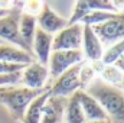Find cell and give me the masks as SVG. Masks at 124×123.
I'll return each mask as SVG.
<instances>
[{"instance_id": "cell-1", "label": "cell", "mask_w": 124, "mask_h": 123, "mask_svg": "<svg viewBox=\"0 0 124 123\" xmlns=\"http://www.w3.org/2000/svg\"><path fill=\"white\" fill-rule=\"evenodd\" d=\"M85 91L98 101L107 114L124 119V93L118 87H113L101 78H95Z\"/></svg>"}, {"instance_id": "cell-2", "label": "cell", "mask_w": 124, "mask_h": 123, "mask_svg": "<svg viewBox=\"0 0 124 123\" xmlns=\"http://www.w3.org/2000/svg\"><path fill=\"white\" fill-rule=\"evenodd\" d=\"M43 91H46V88L35 90L28 87H0V104L9 110L15 120H22L31 101Z\"/></svg>"}, {"instance_id": "cell-3", "label": "cell", "mask_w": 124, "mask_h": 123, "mask_svg": "<svg viewBox=\"0 0 124 123\" xmlns=\"http://www.w3.org/2000/svg\"><path fill=\"white\" fill-rule=\"evenodd\" d=\"M22 9L20 7H13L6 16L0 18V41L12 44L15 46H19L20 49L29 52L31 55H33L32 49L25 44V41L20 36L19 32V18H20Z\"/></svg>"}, {"instance_id": "cell-4", "label": "cell", "mask_w": 124, "mask_h": 123, "mask_svg": "<svg viewBox=\"0 0 124 123\" xmlns=\"http://www.w3.org/2000/svg\"><path fill=\"white\" fill-rule=\"evenodd\" d=\"M102 45H111L124 39V12L116 13L107 22L91 26Z\"/></svg>"}, {"instance_id": "cell-5", "label": "cell", "mask_w": 124, "mask_h": 123, "mask_svg": "<svg viewBox=\"0 0 124 123\" xmlns=\"http://www.w3.org/2000/svg\"><path fill=\"white\" fill-rule=\"evenodd\" d=\"M81 64H77L71 68H68L66 71H63L61 75H58L55 78V83L52 84V87L48 90L49 96H59V97H68L75 91L81 90V84H79V68Z\"/></svg>"}, {"instance_id": "cell-6", "label": "cell", "mask_w": 124, "mask_h": 123, "mask_svg": "<svg viewBox=\"0 0 124 123\" xmlns=\"http://www.w3.org/2000/svg\"><path fill=\"white\" fill-rule=\"evenodd\" d=\"M84 54L81 49H61V51H52L49 55V74L51 77L56 78L68 68L82 62Z\"/></svg>"}, {"instance_id": "cell-7", "label": "cell", "mask_w": 124, "mask_h": 123, "mask_svg": "<svg viewBox=\"0 0 124 123\" xmlns=\"http://www.w3.org/2000/svg\"><path fill=\"white\" fill-rule=\"evenodd\" d=\"M82 44V25L72 23L59 31L52 41V51L61 49H81Z\"/></svg>"}, {"instance_id": "cell-8", "label": "cell", "mask_w": 124, "mask_h": 123, "mask_svg": "<svg viewBox=\"0 0 124 123\" xmlns=\"http://www.w3.org/2000/svg\"><path fill=\"white\" fill-rule=\"evenodd\" d=\"M49 77V70L46 65H42L40 62L33 61L32 64L26 65L22 70L20 74V81L25 87L28 88H35V90H40L43 88L46 80Z\"/></svg>"}, {"instance_id": "cell-9", "label": "cell", "mask_w": 124, "mask_h": 123, "mask_svg": "<svg viewBox=\"0 0 124 123\" xmlns=\"http://www.w3.org/2000/svg\"><path fill=\"white\" fill-rule=\"evenodd\" d=\"M81 51L87 57L88 61H101L104 48L98 36L95 35L91 26L82 25V44H81Z\"/></svg>"}, {"instance_id": "cell-10", "label": "cell", "mask_w": 124, "mask_h": 123, "mask_svg": "<svg viewBox=\"0 0 124 123\" xmlns=\"http://www.w3.org/2000/svg\"><path fill=\"white\" fill-rule=\"evenodd\" d=\"M36 22H39V28L42 31L48 32V33H58L59 31H62L66 25H68V20L63 19L62 16H59L58 13H55L49 4L43 3L42 6V10L39 12L38 18H36Z\"/></svg>"}, {"instance_id": "cell-11", "label": "cell", "mask_w": 124, "mask_h": 123, "mask_svg": "<svg viewBox=\"0 0 124 123\" xmlns=\"http://www.w3.org/2000/svg\"><path fill=\"white\" fill-rule=\"evenodd\" d=\"M66 97L59 96H49L45 106L40 123H62L65 116V107H66Z\"/></svg>"}, {"instance_id": "cell-12", "label": "cell", "mask_w": 124, "mask_h": 123, "mask_svg": "<svg viewBox=\"0 0 124 123\" xmlns=\"http://www.w3.org/2000/svg\"><path fill=\"white\" fill-rule=\"evenodd\" d=\"M52 41L54 36L51 33L42 31L40 28H36L32 42V52L42 65H46L49 61V55L52 52Z\"/></svg>"}, {"instance_id": "cell-13", "label": "cell", "mask_w": 124, "mask_h": 123, "mask_svg": "<svg viewBox=\"0 0 124 123\" xmlns=\"http://www.w3.org/2000/svg\"><path fill=\"white\" fill-rule=\"evenodd\" d=\"M93 10H108V12L117 13L114 10V7L111 6L110 0H77L74 13L71 16V19L68 20V25L78 23L82 19V16H85L87 13H90Z\"/></svg>"}, {"instance_id": "cell-14", "label": "cell", "mask_w": 124, "mask_h": 123, "mask_svg": "<svg viewBox=\"0 0 124 123\" xmlns=\"http://www.w3.org/2000/svg\"><path fill=\"white\" fill-rule=\"evenodd\" d=\"M77 94H78V98H79V103H81V107H82V112H84L87 122L108 119V114L104 112V109L98 104V101L93 96H90L85 90H78Z\"/></svg>"}, {"instance_id": "cell-15", "label": "cell", "mask_w": 124, "mask_h": 123, "mask_svg": "<svg viewBox=\"0 0 124 123\" xmlns=\"http://www.w3.org/2000/svg\"><path fill=\"white\" fill-rule=\"evenodd\" d=\"M35 61V57L29 52L20 49L19 46H15L12 44H0V62H9V64H22L29 65Z\"/></svg>"}, {"instance_id": "cell-16", "label": "cell", "mask_w": 124, "mask_h": 123, "mask_svg": "<svg viewBox=\"0 0 124 123\" xmlns=\"http://www.w3.org/2000/svg\"><path fill=\"white\" fill-rule=\"evenodd\" d=\"M49 97V91H43L42 94H39L36 98H33L31 101V104L28 106L25 114H23V123H40L42 119V113H43V106L46 103Z\"/></svg>"}, {"instance_id": "cell-17", "label": "cell", "mask_w": 124, "mask_h": 123, "mask_svg": "<svg viewBox=\"0 0 124 123\" xmlns=\"http://www.w3.org/2000/svg\"><path fill=\"white\" fill-rule=\"evenodd\" d=\"M66 123H85V116L78 98L77 91L69 96V98L66 100V107H65V116H63Z\"/></svg>"}, {"instance_id": "cell-18", "label": "cell", "mask_w": 124, "mask_h": 123, "mask_svg": "<svg viewBox=\"0 0 124 123\" xmlns=\"http://www.w3.org/2000/svg\"><path fill=\"white\" fill-rule=\"evenodd\" d=\"M19 32L25 44L32 49V42H33L35 32H36V16L22 12L19 18Z\"/></svg>"}, {"instance_id": "cell-19", "label": "cell", "mask_w": 124, "mask_h": 123, "mask_svg": "<svg viewBox=\"0 0 124 123\" xmlns=\"http://www.w3.org/2000/svg\"><path fill=\"white\" fill-rule=\"evenodd\" d=\"M123 75L124 74L116 65H104L101 68V71H100V78L104 83H107V84H110L113 87H120Z\"/></svg>"}, {"instance_id": "cell-20", "label": "cell", "mask_w": 124, "mask_h": 123, "mask_svg": "<svg viewBox=\"0 0 124 123\" xmlns=\"http://www.w3.org/2000/svg\"><path fill=\"white\" fill-rule=\"evenodd\" d=\"M124 54V39L111 44L107 49H104L102 57H101V62L104 65H113L121 55Z\"/></svg>"}, {"instance_id": "cell-21", "label": "cell", "mask_w": 124, "mask_h": 123, "mask_svg": "<svg viewBox=\"0 0 124 123\" xmlns=\"http://www.w3.org/2000/svg\"><path fill=\"white\" fill-rule=\"evenodd\" d=\"M114 15H116L114 12H108V10H93V12L87 13L85 16H82L79 23L87 25V26H95V25H100L102 22H107Z\"/></svg>"}, {"instance_id": "cell-22", "label": "cell", "mask_w": 124, "mask_h": 123, "mask_svg": "<svg viewBox=\"0 0 124 123\" xmlns=\"http://www.w3.org/2000/svg\"><path fill=\"white\" fill-rule=\"evenodd\" d=\"M95 70L93 68L91 62H82L81 68H79V84H81V90L87 88L94 80H95Z\"/></svg>"}, {"instance_id": "cell-23", "label": "cell", "mask_w": 124, "mask_h": 123, "mask_svg": "<svg viewBox=\"0 0 124 123\" xmlns=\"http://www.w3.org/2000/svg\"><path fill=\"white\" fill-rule=\"evenodd\" d=\"M42 6H43L42 0H25V3H23V12L29 13V15H33V16H38L39 12L42 10Z\"/></svg>"}, {"instance_id": "cell-24", "label": "cell", "mask_w": 124, "mask_h": 123, "mask_svg": "<svg viewBox=\"0 0 124 123\" xmlns=\"http://www.w3.org/2000/svg\"><path fill=\"white\" fill-rule=\"evenodd\" d=\"M20 74L22 71L17 72H7V74H0V87H6V86H13L16 83L20 81Z\"/></svg>"}, {"instance_id": "cell-25", "label": "cell", "mask_w": 124, "mask_h": 123, "mask_svg": "<svg viewBox=\"0 0 124 123\" xmlns=\"http://www.w3.org/2000/svg\"><path fill=\"white\" fill-rule=\"evenodd\" d=\"M26 65L22 64H9V62H0V74H7V72H17L22 71Z\"/></svg>"}, {"instance_id": "cell-26", "label": "cell", "mask_w": 124, "mask_h": 123, "mask_svg": "<svg viewBox=\"0 0 124 123\" xmlns=\"http://www.w3.org/2000/svg\"><path fill=\"white\" fill-rule=\"evenodd\" d=\"M111 1V6L114 7V10L118 13V12H124V0H110Z\"/></svg>"}, {"instance_id": "cell-27", "label": "cell", "mask_w": 124, "mask_h": 123, "mask_svg": "<svg viewBox=\"0 0 124 123\" xmlns=\"http://www.w3.org/2000/svg\"><path fill=\"white\" fill-rule=\"evenodd\" d=\"M0 7L4 10H12L15 7V0H0Z\"/></svg>"}, {"instance_id": "cell-28", "label": "cell", "mask_w": 124, "mask_h": 123, "mask_svg": "<svg viewBox=\"0 0 124 123\" xmlns=\"http://www.w3.org/2000/svg\"><path fill=\"white\" fill-rule=\"evenodd\" d=\"M113 65H116V67H117V68H118V70H120V71L124 74V54L120 57V58H118V60H117V61L114 62Z\"/></svg>"}, {"instance_id": "cell-29", "label": "cell", "mask_w": 124, "mask_h": 123, "mask_svg": "<svg viewBox=\"0 0 124 123\" xmlns=\"http://www.w3.org/2000/svg\"><path fill=\"white\" fill-rule=\"evenodd\" d=\"M85 123H111L110 119H104V120H90V122H85Z\"/></svg>"}, {"instance_id": "cell-30", "label": "cell", "mask_w": 124, "mask_h": 123, "mask_svg": "<svg viewBox=\"0 0 124 123\" xmlns=\"http://www.w3.org/2000/svg\"><path fill=\"white\" fill-rule=\"evenodd\" d=\"M9 12H10V10H4V9H1V7H0V18H3V16H6V15H7Z\"/></svg>"}, {"instance_id": "cell-31", "label": "cell", "mask_w": 124, "mask_h": 123, "mask_svg": "<svg viewBox=\"0 0 124 123\" xmlns=\"http://www.w3.org/2000/svg\"><path fill=\"white\" fill-rule=\"evenodd\" d=\"M120 88H121V91L124 93V75H123V80H121V84H120Z\"/></svg>"}, {"instance_id": "cell-32", "label": "cell", "mask_w": 124, "mask_h": 123, "mask_svg": "<svg viewBox=\"0 0 124 123\" xmlns=\"http://www.w3.org/2000/svg\"><path fill=\"white\" fill-rule=\"evenodd\" d=\"M0 44H3V41H0Z\"/></svg>"}]
</instances>
